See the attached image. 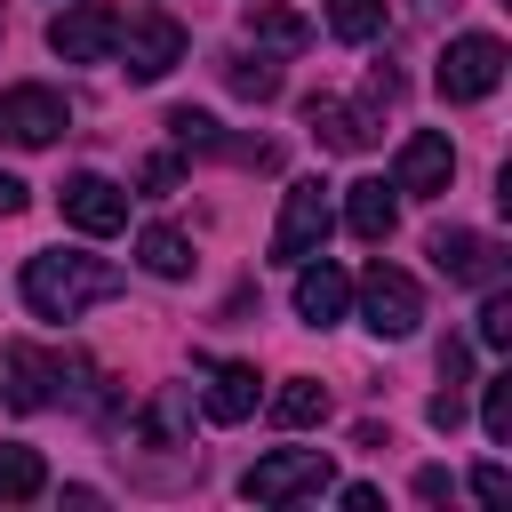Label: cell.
I'll return each mask as SVG.
<instances>
[{
    "mask_svg": "<svg viewBox=\"0 0 512 512\" xmlns=\"http://www.w3.org/2000/svg\"><path fill=\"white\" fill-rule=\"evenodd\" d=\"M424 416H432L440 432H456V424H464V392H456V384H448V392H432V408H424Z\"/></svg>",
    "mask_w": 512,
    "mask_h": 512,
    "instance_id": "cell-30",
    "label": "cell"
},
{
    "mask_svg": "<svg viewBox=\"0 0 512 512\" xmlns=\"http://www.w3.org/2000/svg\"><path fill=\"white\" fill-rule=\"evenodd\" d=\"M344 312H352V280H344L328 256H320V264L304 256V264H296V320H304V328H336Z\"/></svg>",
    "mask_w": 512,
    "mask_h": 512,
    "instance_id": "cell-13",
    "label": "cell"
},
{
    "mask_svg": "<svg viewBox=\"0 0 512 512\" xmlns=\"http://www.w3.org/2000/svg\"><path fill=\"white\" fill-rule=\"evenodd\" d=\"M344 224H352V240H392V224H400V200H392V184H376V176H360V184H344Z\"/></svg>",
    "mask_w": 512,
    "mask_h": 512,
    "instance_id": "cell-14",
    "label": "cell"
},
{
    "mask_svg": "<svg viewBox=\"0 0 512 512\" xmlns=\"http://www.w3.org/2000/svg\"><path fill=\"white\" fill-rule=\"evenodd\" d=\"M176 176H184V160H176V152H152V160L136 168V184H144V192H176Z\"/></svg>",
    "mask_w": 512,
    "mask_h": 512,
    "instance_id": "cell-28",
    "label": "cell"
},
{
    "mask_svg": "<svg viewBox=\"0 0 512 512\" xmlns=\"http://www.w3.org/2000/svg\"><path fill=\"white\" fill-rule=\"evenodd\" d=\"M176 432H184V392H160V400L144 408L136 440H144V448H176Z\"/></svg>",
    "mask_w": 512,
    "mask_h": 512,
    "instance_id": "cell-23",
    "label": "cell"
},
{
    "mask_svg": "<svg viewBox=\"0 0 512 512\" xmlns=\"http://www.w3.org/2000/svg\"><path fill=\"white\" fill-rule=\"evenodd\" d=\"M320 416H328V384H320V376H288V384L272 392V424L296 432V424H320Z\"/></svg>",
    "mask_w": 512,
    "mask_h": 512,
    "instance_id": "cell-19",
    "label": "cell"
},
{
    "mask_svg": "<svg viewBox=\"0 0 512 512\" xmlns=\"http://www.w3.org/2000/svg\"><path fill=\"white\" fill-rule=\"evenodd\" d=\"M112 48L128 56V64H120L128 80H168V72L184 64V48H192V40H184V24H176V16H120V40H112Z\"/></svg>",
    "mask_w": 512,
    "mask_h": 512,
    "instance_id": "cell-7",
    "label": "cell"
},
{
    "mask_svg": "<svg viewBox=\"0 0 512 512\" xmlns=\"http://www.w3.org/2000/svg\"><path fill=\"white\" fill-rule=\"evenodd\" d=\"M136 264H144L152 280H184V272H192V240H184L176 224H144V232H136Z\"/></svg>",
    "mask_w": 512,
    "mask_h": 512,
    "instance_id": "cell-17",
    "label": "cell"
},
{
    "mask_svg": "<svg viewBox=\"0 0 512 512\" xmlns=\"http://www.w3.org/2000/svg\"><path fill=\"white\" fill-rule=\"evenodd\" d=\"M376 504H384V496H376L368 480H352V488H344V512H376Z\"/></svg>",
    "mask_w": 512,
    "mask_h": 512,
    "instance_id": "cell-33",
    "label": "cell"
},
{
    "mask_svg": "<svg viewBox=\"0 0 512 512\" xmlns=\"http://www.w3.org/2000/svg\"><path fill=\"white\" fill-rule=\"evenodd\" d=\"M56 384H64V360H56V352H40V344H8V352H0V400H8L16 416L48 408Z\"/></svg>",
    "mask_w": 512,
    "mask_h": 512,
    "instance_id": "cell-11",
    "label": "cell"
},
{
    "mask_svg": "<svg viewBox=\"0 0 512 512\" xmlns=\"http://www.w3.org/2000/svg\"><path fill=\"white\" fill-rule=\"evenodd\" d=\"M432 264H440V280H456V288H496V280L512 272L504 240H488V232H432Z\"/></svg>",
    "mask_w": 512,
    "mask_h": 512,
    "instance_id": "cell-10",
    "label": "cell"
},
{
    "mask_svg": "<svg viewBox=\"0 0 512 512\" xmlns=\"http://www.w3.org/2000/svg\"><path fill=\"white\" fill-rule=\"evenodd\" d=\"M40 488H48L40 448H0V504H32Z\"/></svg>",
    "mask_w": 512,
    "mask_h": 512,
    "instance_id": "cell-21",
    "label": "cell"
},
{
    "mask_svg": "<svg viewBox=\"0 0 512 512\" xmlns=\"http://www.w3.org/2000/svg\"><path fill=\"white\" fill-rule=\"evenodd\" d=\"M64 128H72V104H64L48 80L0 88V144H8V152H48Z\"/></svg>",
    "mask_w": 512,
    "mask_h": 512,
    "instance_id": "cell-3",
    "label": "cell"
},
{
    "mask_svg": "<svg viewBox=\"0 0 512 512\" xmlns=\"http://www.w3.org/2000/svg\"><path fill=\"white\" fill-rule=\"evenodd\" d=\"M504 64H512V56H504L496 32H456V40L440 48V72H432V80H440L448 104H480V96H496Z\"/></svg>",
    "mask_w": 512,
    "mask_h": 512,
    "instance_id": "cell-4",
    "label": "cell"
},
{
    "mask_svg": "<svg viewBox=\"0 0 512 512\" xmlns=\"http://www.w3.org/2000/svg\"><path fill=\"white\" fill-rule=\"evenodd\" d=\"M104 296H120V264H104V256L48 248V256L24 264V304H32L40 320H80V312L104 304Z\"/></svg>",
    "mask_w": 512,
    "mask_h": 512,
    "instance_id": "cell-1",
    "label": "cell"
},
{
    "mask_svg": "<svg viewBox=\"0 0 512 512\" xmlns=\"http://www.w3.org/2000/svg\"><path fill=\"white\" fill-rule=\"evenodd\" d=\"M416 496H424V504H440V496H448V472H440V464H424V472H416Z\"/></svg>",
    "mask_w": 512,
    "mask_h": 512,
    "instance_id": "cell-32",
    "label": "cell"
},
{
    "mask_svg": "<svg viewBox=\"0 0 512 512\" xmlns=\"http://www.w3.org/2000/svg\"><path fill=\"white\" fill-rule=\"evenodd\" d=\"M328 480H336L328 448H272V456H256L240 472V496L248 504H296V496H320Z\"/></svg>",
    "mask_w": 512,
    "mask_h": 512,
    "instance_id": "cell-2",
    "label": "cell"
},
{
    "mask_svg": "<svg viewBox=\"0 0 512 512\" xmlns=\"http://www.w3.org/2000/svg\"><path fill=\"white\" fill-rule=\"evenodd\" d=\"M328 184L320 176H304V184H288V200H280V224H272V264H304V256H320V240H328Z\"/></svg>",
    "mask_w": 512,
    "mask_h": 512,
    "instance_id": "cell-6",
    "label": "cell"
},
{
    "mask_svg": "<svg viewBox=\"0 0 512 512\" xmlns=\"http://www.w3.org/2000/svg\"><path fill=\"white\" fill-rule=\"evenodd\" d=\"M448 176H456V144H448L440 128H416V136L400 144V160H392V192H416V200L448 192Z\"/></svg>",
    "mask_w": 512,
    "mask_h": 512,
    "instance_id": "cell-12",
    "label": "cell"
},
{
    "mask_svg": "<svg viewBox=\"0 0 512 512\" xmlns=\"http://www.w3.org/2000/svg\"><path fill=\"white\" fill-rule=\"evenodd\" d=\"M360 320L384 336V344H400V336H416V320H424V288L400 272V264H368L360 272Z\"/></svg>",
    "mask_w": 512,
    "mask_h": 512,
    "instance_id": "cell-5",
    "label": "cell"
},
{
    "mask_svg": "<svg viewBox=\"0 0 512 512\" xmlns=\"http://www.w3.org/2000/svg\"><path fill=\"white\" fill-rule=\"evenodd\" d=\"M392 104H400V72H392V64H376V72H368V88H360V128L376 136V120H384Z\"/></svg>",
    "mask_w": 512,
    "mask_h": 512,
    "instance_id": "cell-25",
    "label": "cell"
},
{
    "mask_svg": "<svg viewBox=\"0 0 512 512\" xmlns=\"http://www.w3.org/2000/svg\"><path fill=\"white\" fill-rule=\"evenodd\" d=\"M304 120H312V136H320L328 152H368V128H360V112H344L336 96H312V104H304Z\"/></svg>",
    "mask_w": 512,
    "mask_h": 512,
    "instance_id": "cell-18",
    "label": "cell"
},
{
    "mask_svg": "<svg viewBox=\"0 0 512 512\" xmlns=\"http://www.w3.org/2000/svg\"><path fill=\"white\" fill-rule=\"evenodd\" d=\"M112 40H120V8H112V0H80V8H64V16L48 24V48H56L64 64H104Z\"/></svg>",
    "mask_w": 512,
    "mask_h": 512,
    "instance_id": "cell-8",
    "label": "cell"
},
{
    "mask_svg": "<svg viewBox=\"0 0 512 512\" xmlns=\"http://www.w3.org/2000/svg\"><path fill=\"white\" fill-rule=\"evenodd\" d=\"M0 24H8V8H0Z\"/></svg>",
    "mask_w": 512,
    "mask_h": 512,
    "instance_id": "cell-35",
    "label": "cell"
},
{
    "mask_svg": "<svg viewBox=\"0 0 512 512\" xmlns=\"http://www.w3.org/2000/svg\"><path fill=\"white\" fill-rule=\"evenodd\" d=\"M472 496H480V504H504V496H512V472H504V464H480V472H472Z\"/></svg>",
    "mask_w": 512,
    "mask_h": 512,
    "instance_id": "cell-29",
    "label": "cell"
},
{
    "mask_svg": "<svg viewBox=\"0 0 512 512\" xmlns=\"http://www.w3.org/2000/svg\"><path fill=\"white\" fill-rule=\"evenodd\" d=\"M64 224L72 232H88V240H112L120 224H128V192L112 184V176H96V168H80V176H64Z\"/></svg>",
    "mask_w": 512,
    "mask_h": 512,
    "instance_id": "cell-9",
    "label": "cell"
},
{
    "mask_svg": "<svg viewBox=\"0 0 512 512\" xmlns=\"http://www.w3.org/2000/svg\"><path fill=\"white\" fill-rule=\"evenodd\" d=\"M208 416H216V424L256 416V368H248V360H216V368H208Z\"/></svg>",
    "mask_w": 512,
    "mask_h": 512,
    "instance_id": "cell-16",
    "label": "cell"
},
{
    "mask_svg": "<svg viewBox=\"0 0 512 512\" xmlns=\"http://www.w3.org/2000/svg\"><path fill=\"white\" fill-rule=\"evenodd\" d=\"M0 216H24V184L16 176H0Z\"/></svg>",
    "mask_w": 512,
    "mask_h": 512,
    "instance_id": "cell-34",
    "label": "cell"
},
{
    "mask_svg": "<svg viewBox=\"0 0 512 512\" xmlns=\"http://www.w3.org/2000/svg\"><path fill=\"white\" fill-rule=\"evenodd\" d=\"M240 32H248V40H264V48H280V56L312 48V24H304L288 0H248V8H240Z\"/></svg>",
    "mask_w": 512,
    "mask_h": 512,
    "instance_id": "cell-15",
    "label": "cell"
},
{
    "mask_svg": "<svg viewBox=\"0 0 512 512\" xmlns=\"http://www.w3.org/2000/svg\"><path fill=\"white\" fill-rule=\"evenodd\" d=\"M480 344H512V296H504V280H496L488 304H480Z\"/></svg>",
    "mask_w": 512,
    "mask_h": 512,
    "instance_id": "cell-27",
    "label": "cell"
},
{
    "mask_svg": "<svg viewBox=\"0 0 512 512\" xmlns=\"http://www.w3.org/2000/svg\"><path fill=\"white\" fill-rule=\"evenodd\" d=\"M328 32L352 40V48L376 40V32H384V0H328Z\"/></svg>",
    "mask_w": 512,
    "mask_h": 512,
    "instance_id": "cell-22",
    "label": "cell"
},
{
    "mask_svg": "<svg viewBox=\"0 0 512 512\" xmlns=\"http://www.w3.org/2000/svg\"><path fill=\"white\" fill-rule=\"evenodd\" d=\"M464 368H472V352H464V336H448V344H440V376H448L456 392H464Z\"/></svg>",
    "mask_w": 512,
    "mask_h": 512,
    "instance_id": "cell-31",
    "label": "cell"
},
{
    "mask_svg": "<svg viewBox=\"0 0 512 512\" xmlns=\"http://www.w3.org/2000/svg\"><path fill=\"white\" fill-rule=\"evenodd\" d=\"M480 432H488L496 448L512 440V376H488V384H480Z\"/></svg>",
    "mask_w": 512,
    "mask_h": 512,
    "instance_id": "cell-24",
    "label": "cell"
},
{
    "mask_svg": "<svg viewBox=\"0 0 512 512\" xmlns=\"http://www.w3.org/2000/svg\"><path fill=\"white\" fill-rule=\"evenodd\" d=\"M224 88L232 96H248V104H272L280 96V64L256 48V56H224Z\"/></svg>",
    "mask_w": 512,
    "mask_h": 512,
    "instance_id": "cell-20",
    "label": "cell"
},
{
    "mask_svg": "<svg viewBox=\"0 0 512 512\" xmlns=\"http://www.w3.org/2000/svg\"><path fill=\"white\" fill-rule=\"evenodd\" d=\"M168 136H176V152H216L224 136H216V120L208 112H192V104H176L168 112Z\"/></svg>",
    "mask_w": 512,
    "mask_h": 512,
    "instance_id": "cell-26",
    "label": "cell"
}]
</instances>
